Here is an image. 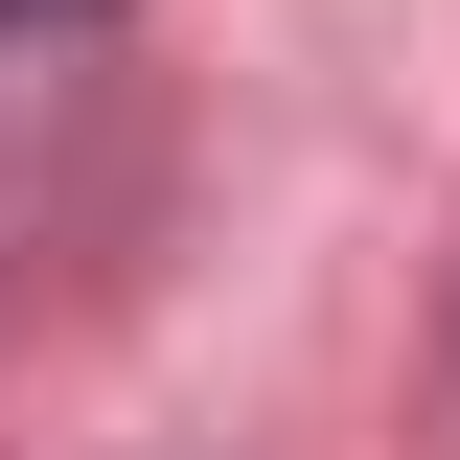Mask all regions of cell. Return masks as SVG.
Returning <instances> with one entry per match:
<instances>
[{
    "instance_id": "1",
    "label": "cell",
    "mask_w": 460,
    "mask_h": 460,
    "mask_svg": "<svg viewBox=\"0 0 460 460\" xmlns=\"http://www.w3.org/2000/svg\"><path fill=\"white\" fill-rule=\"evenodd\" d=\"M0 23H47V0H0Z\"/></svg>"
}]
</instances>
